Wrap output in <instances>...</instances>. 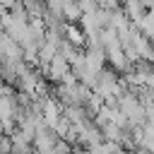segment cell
I'll use <instances>...</instances> for the list:
<instances>
[{
    "label": "cell",
    "instance_id": "cell-1",
    "mask_svg": "<svg viewBox=\"0 0 154 154\" xmlns=\"http://www.w3.org/2000/svg\"><path fill=\"white\" fill-rule=\"evenodd\" d=\"M106 65L116 72V75H123V72H128L130 70V60L123 55V51L120 48H111V51H106Z\"/></svg>",
    "mask_w": 154,
    "mask_h": 154
},
{
    "label": "cell",
    "instance_id": "cell-2",
    "mask_svg": "<svg viewBox=\"0 0 154 154\" xmlns=\"http://www.w3.org/2000/svg\"><path fill=\"white\" fill-rule=\"evenodd\" d=\"M63 38L67 41V43H72L75 48H84V41H87V36H84V31L77 26V24H72V22H67L65 24V31H63Z\"/></svg>",
    "mask_w": 154,
    "mask_h": 154
},
{
    "label": "cell",
    "instance_id": "cell-3",
    "mask_svg": "<svg viewBox=\"0 0 154 154\" xmlns=\"http://www.w3.org/2000/svg\"><path fill=\"white\" fill-rule=\"evenodd\" d=\"M120 10H123V14L128 17V22H130V24H137V22H140V17L147 12V10L140 5V0H128V2H123V5H120Z\"/></svg>",
    "mask_w": 154,
    "mask_h": 154
},
{
    "label": "cell",
    "instance_id": "cell-4",
    "mask_svg": "<svg viewBox=\"0 0 154 154\" xmlns=\"http://www.w3.org/2000/svg\"><path fill=\"white\" fill-rule=\"evenodd\" d=\"M132 26H135L144 38H152V36H154V14H152V10H147V12L140 17V22L132 24Z\"/></svg>",
    "mask_w": 154,
    "mask_h": 154
},
{
    "label": "cell",
    "instance_id": "cell-5",
    "mask_svg": "<svg viewBox=\"0 0 154 154\" xmlns=\"http://www.w3.org/2000/svg\"><path fill=\"white\" fill-rule=\"evenodd\" d=\"M79 5H77V0H65L63 2V7H60V17L65 19V22H72V24H77V19H79Z\"/></svg>",
    "mask_w": 154,
    "mask_h": 154
},
{
    "label": "cell",
    "instance_id": "cell-6",
    "mask_svg": "<svg viewBox=\"0 0 154 154\" xmlns=\"http://www.w3.org/2000/svg\"><path fill=\"white\" fill-rule=\"evenodd\" d=\"M46 154H72V147H70L65 140H55V144H53Z\"/></svg>",
    "mask_w": 154,
    "mask_h": 154
},
{
    "label": "cell",
    "instance_id": "cell-7",
    "mask_svg": "<svg viewBox=\"0 0 154 154\" xmlns=\"http://www.w3.org/2000/svg\"><path fill=\"white\" fill-rule=\"evenodd\" d=\"M10 149H12L10 135H2V137H0V154H10Z\"/></svg>",
    "mask_w": 154,
    "mask_h": 154
},
{
    "label": "cell",
    "instance_id": "cell-8",
    "mask_svg": "<svg viewBox=\"0 0 154 154\" xmlns=\"http://www.w3.org/2000/svg\"><path fill=\"white\" fill-rule=\"evenodd\" d=\"M96 7H103V10H118L120 5L116 0H96Z\"/></svg>",
    "mask_w": 154,
    "mask_h": 154
},
{
    "label": "cell",
    "instance_id": "cell-9",
    "mask_svg": "<svg viewBox=\"0 0 154 154\" xmlns=\"http://www.w3.org/2000/svg\"><path fill=\"white\" fill-rule=\"evenodd\" d=\"M17 0H0V7H5V10H10L12 5H14Z\"/></svg>",
    "mask_w": 154,
    "mask_h": 154
},
{
    "label": "cell",
    "instance_id": "cell-10",
    "mask_svg": "<svg viewBox=\"0 0 154 154\" xmlns=\"http://www.w3.org/2000/svg\"><path fill=\"white\" fill-rule=\"evenodd\" d=\"M116 2H118V5H123V2H128V0H116Z\"/></svg>",
    "mask_w": 154,
    "mask_h": 154
},
{
    "label": "cell",
    "instance_id": "cell-11",
    "mask_svg": "<svg viewBox=\"0 0 154 154\" xmlns=\"http://www.w3.org/2000/svg\"><path fill=\"white\" fill-rule=\"evenodd\" d=\"M2 135H5V132H2V125H0V137H2Z\"/></svg>",
    "mask_w": 154,
    "mask_h": 154
}]
</instances>
